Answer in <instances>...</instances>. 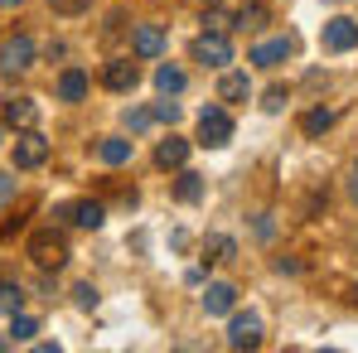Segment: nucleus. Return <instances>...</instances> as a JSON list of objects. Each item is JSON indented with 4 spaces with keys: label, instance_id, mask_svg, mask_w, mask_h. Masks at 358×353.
Instances as JSON below:
<instances>
[{
    "label": "nucleus",
    "instance_id": "1",
    "mask_svg": "<svg viewBox=\"0 0 358 353\" xmlns=\"http://www.w3.org/2000/svg\"><path fill=\"white\" fill-rule=\"evenodd\" d=\"M29 261H34V266H44V271H59L63 261H68V242H63V233L39 228V233L29 237Z\"/></svg>",
    "mask_w": 358,
    "mask_h": 353
},
{
    "label": "nucleus",
    "instance_id": "2",
    "mask_svg": "<svg viewBox=\"0 0 358 353\" xmlns=\"http://www.w3.org/2000/svg\"><path fill=\"white\" fill-rule=\"evenodd\" d=\"M228 141H233V117H228V107H203V112H199V145L223 150Z\"/></svg>",
    "mask_w": 358,
    "mask_h": 353
},
{
    "label": "nucleus",
    "instance_id": "3",
    "mask_svg": "<svg viewBox=\"0 0 358 353\" xmlns=\"http://www.w3.org/2000/svg\"><path fill=\"white\" fill-rule=\"evenodd\" d=\"M189 54H194V63H203V68H223V63H233V44H228L223 29H203Z\"/></svg>",
    "mask_w": 358,
    "mask_h": 353
},
{
    "label": "nucleus",
    "instance_id": "4",
    "mask_svg": "<svg viewBox=\"0 0 358 353\" xmlns=\"http://www.w3.org/2000/svg\"><path fill=\"white\" fill-rule=\"evenodd\" d=\"M257 344H262V315L238 310L228 319V349H257Z\"/></svg>",
    "mask_w": 358,
    "mask_h": 353
},
{
    "label": "nucleus",
    "instance_id": "5",
    "mask_svg": "<svg viewBox=\"0 0 358 353\" xmlns=\"http://www.w3.org/2000/svg\"><path fill=\"white\" fill-rule=\"evenodd\" d=\"M44 160H49V141L29 126V131L15 141V170H39Z\"/></svg>",
    "mask_w": 358,
    "mask_h": 353
},
{
    "label": "nucleus",
    "instance_id": "6",
    "mask_svg": "<svg viewBox=\"0 0 358 353\" xmlns=\"http://www.w3.org/2000/svg\"><path fill=\"white\" fill-rule=\"evenodd\" d=\"M24 68H34V39L15 34L0 44V73H24Z\"/></svg>",
    "mask_w": 358,
    "mask_h": 353
},
{
    "label": "nucleus",
    "instance_id": "7",
    "mask_svg": "<svg viewBox=\"0 0 358 353\" xmlns=\"http://www.w3.org/2000/svg\"><path fill=\"white\" fill-rule=\"evenodd\" d=\"M320 39H324L329 54H349V49L358 44V24L349 20V15H334V20H324V34H320Z\"/></svg>",
    "mask_w": 358,
    "mask_h": 353
},
{
    "label": "nucleus",
    "instance_id": "8",
    "mask_svg": "<svg viewBox=\"0 0 358 353\" xmlns=\"http://www.w3.org/2000/svg\"><path fill=\"white\" fill-rule=\"evenodd\" d=\"M291 39H262V44H252V54H247V63H257V68H281V63L291 59Z\"/></svg>",
    "mask_w": 358,
    "mask_h": 353
},
{
    "label": "nucleus",
    "instance_id": "9",
    "mask_svg": "<svg viewBox=\"0 0 358 353\" xmlns=\"http://www.w3.org/2000/svg\"><path fill=\"white\" fill-rule=\"evenodd\" d=\"M131 49H136V59H160L165 54V29L160 24H136Z\"/></svg>",
    "mask_w": 358,
    "mask_h": 353
},
{
    "label": "nucleus",
    "instance_id": "10",
    "mask_svg": "<svg viewBox=\"0 0 358 353\" xmlns=\"http://www.w3.org/2000/svg\"><path fill=\"white\" fill-rule=\"evenodd\" d=\"M102 82H107L112 92H131V87L141 82V68H136L131 59H112L107 68H102Z\"/></svg>",
    "mask_w": 358,
    "mask_h": 353
},
{
    "label": "nucleus",
    "instance_id": "11",
    "mask_svg": "<svg viewBox=\"0 0 358 353\" xmlns=\"http://www.w3.org/2000/svg\"><path fill=\"white\" fill-rule=\"evenodd\" d=\"M63 218H68V223H78V228H87V233H97V228L107 223V208H102L97 199H78Z\"/></svg>",
    "mask_w": 358,
    "mask_h": 353
},
{
    "label": "nucleus",
    "instance_id": "12",
    "mask_svg": "<svg viewBox=\"0 0 358 353\" xmlns=\"http://www.w3.org/2000/svg\"><path fill=\"white\" fill-rule=\"evenodd\" d=\"M5 126H15V131L39 126V102H34V97H10V102H5Z\"/></svg>",
    "mask_w": 358,
    "mask_h": 353
},
{
    "label": "nucleus",
    "instance_id": "13",
    "mask_svg": "<svg viewBox=\"0 0 358 353\" xmlns=\"http://www.w3.org/2000/svg\"><path fill=\"white\" fill-rule=\"evenodd\" d=\"M184 160H189V141H184V136H165V141L155 145V165H160V170H179Z\"/></svg>",
    "mask_w": 358,
    "mask_h": 353
},
{
    "label": "nucleus",
    "instance_id": "14",
    "mask_svg": "<svg viewBox=\"0 0 358 353\" xmlns=\"http://www.w3.org/2000/svg\"><path fill=\"white\" fill-rule=\"evenodd\" d=\"M233 305H238V286H228V281H213L203 291V310L208 315H233Z\"/></svg>",
    "mask_w": 358,
    "mask_h": 353
},
{
    "label": "nucleus",
    "instance_id": "15",
    "mask_svg": "<svg viewBox=\"0 0 358 353\" xmlns=\"http://www.w3.org/2000/svg\"><path fill=\"white\" fill-rule=\"evenodd\" d=\"M87 87H92V82H87L83 68H63V78H59V97H63V102H83Z\"/></svg>",
    "mask_w": 358,
    "mask_h": 353
},
{
    "label": "nucleus",
    "instance_id": "16",
    "mask_svg": "<svg viewBox=\"0 0 358 353\" xmlns=\"http://www.w3.org/2000/svg\"><path fill=\"white\" fill-rule=\"evenodd\" d=\"M247 97H252L247 73H223L218 78V102H247Z\"/></svg>",
    "mask_w": 358,
    "mask_h": 353
},
{
    "label": "nucleus",
    "instance_id": "17",
    "mask_svg": "<svg viewBox=\"0 0 358 353\" xmlns=\"http://www.w3.org/2000/svg\"><path fill=\"white\" fill-rule=\"evenodd\" d=\"M266 20H271V15H266V5H262V0H247V5H238V15H233V29L247 34V29H262Z\"/></svg>",
    "mask_w": 358,
    "mask_h": 353
},
{
    "label": "nucleus",
    "instance_id": "18",
    "mask_svg": "<svg viewBox=\"0 0 358 353\" xmlns=\"http://www.w3.org/2000/svg\"><path fill=\"white\" fill-rule=\"evenodd\" d=\"M184 82H189V78H184V68H175V63H160V68H155V87H160V97H179Z\"/></svg>",
    "mask_w": 358,
    "mask_h": 353
},
{
    "label": "nucleus",
    "instance_id": "19",
    "mask_svg": "<svg viewBox=\"0 0 358 353\" xmlns=\"http://www.w3.org/2000/svg\"><path fill=\"white\" fill-rule=\"evenodd\" d=\"M131 150H136V141H121V136H107V141L97 145V160H102V165H126V160H131Z\"/></svg>",
    "mask_w": 358,
    "mask_h": 353
},
{
    "label": "nucleus",
    "instance_id": "20",
    "mask_svg": "<svg viewBox=\"0 0 358 353\" xmlns=\"http://www.w3.org/2000/svg\"><path fill=\"white\" fill-rule=\"evenodd\" d=\"M203 257H208V261H233V257H238V242L228 233H208L203 237Z\"/></svg>",
    "mask_w": 358,
    "mask_h": 353
},
{
    "label": "nucleus",
    "instance_id": "21",
    "mask_svg": "<svg viewBox=\"0 0 358 353\" xmlns=\"http://www.w3.org/2000/svg\"><path fill=\"white\" fill-rule=\"evenodd\" d=\"M175 199H179V203H199V199H203V175L184 170V175H179V184H175Z\"/></svg>",
    "mask_w": 358,
    "mask_h": 353
},
{
    "label": "nucleus",
    "instance_id": "22",
    "mask_svg": "<svg viewBox=\"0 0 358 353\" xmlns=\"http://www.w3.org/2000/svg\"><path fill=\"white\" fill-rule=\"evenodd\" d=\"M329 126H334V112H329V107H315V112L300 117V131H305V136H324Z\"/></svg>",
    "mask_w": 358,
    "mask_h": 353
},
{
    "label": "nucleus",
    "instance_id": "23",
    "mask_svg": "<svg viewBox=\"0 0 358 353\" xmlns=\"http://www.w3.org/2000/svg\"><path fill=\"white\" fill-rule=\"evenodd\" d=\"M34 334H39V319L34 315H10V339L15 344H29Z\"/></svg>",
    "mask_w": 358,
    "mask_h": 353
},
{
    "label": "nucleus",
    "instance_id": "24",
    "mask_svg": "<svg viewBox=\"0 0 358 353\" xmlns=\"http://www.w3.org/2000/svg\"><path fill=\"white\" fill-rule=\"evenodd\" d=\"M20 305H24V291L15 281H0V315H20Z\"/></svg>",
    "mask_w": 358,
    "mask_h": 353
},
{
    "label": "nucleus",
    "instance_id": "25",
    "mask_svg": "<svg viewBox=\"0 0 358 353\" xmlns=\"http://www.w3.org/2000/svg\"><path fill=\"white\" fill-rule=\"evenodd\" d=\"M150 117H155V121H170V126H175V121L184 117V112H179V102H175V97H165V102H155V107H150Z\"/></svg>",
    "mask_w": 358,
    "mask_h": 353
},
{
    "label": "nucleus",
    "instance_id": "26",
    "mask_svg": "<svg viewBox=\"0 0 358 353\" xmlns=\"http://www.w3.org/2000/svg\"><path fill=\"white\" fill-rule=\"evenodd\" d=\"M286 102H291V92H286L281 82H276V87H266V97H262V107H266V112H281Z\"/></svg>",
    "mask_w": 358,
    "mask_h": 353
},
{
    "label": "nucleus",
    "instance_id": "27",
    "mask_svg": "<svg viewBox=\"0 0 358 353\" xmlns=\"http://www.w3.org/2000/svg\"><path fill=\"white\" fill-rule=\"evenodd\" d=\"M73 300H78V310H92V305H97V286H92V281L73 286Z\"/></svg>",
    "mask_w": 358,
    "mask_h": 353
},
{
    "label": "nucleus",
    "instance_id": "28",
    "mask_svg": "<svg viewBox=\"0 0 358 353\" xmlns=\"http://www.w3.org/2000/svg\"><path fill=\"white\" fill-rule=\"evenodd\" d=\"M150 112H145V107H131V112H126V126H131V131H136V136H141V131H150Z\"/></svg>",
    "mask_w": 358,
    "mask_h": 353
},
{
    "label": "nucleus",
    "instance_id": "29",
    "mask_svg": "<svg viewBox=\"0 0 358 353\" xmlns=\"http://www.w3.org/2000/svg\"><path fill=\"white\" fill-rule=\"evenodd\" d=\"M49 5H54L59 15H83V10H87L92 0H49Z\"/></svg>",
    "mask_w": 358,
    "mask_h": 353
},
{
    "label": "nucleus",
    "instance_id": "30",
    "mask_svg": "<svg viewBox=\"0 0 358 353\" xmlns=\"http://www.w3.org/2000/svg\"><path fill=\"white\" fill-rule=\"evenodd\" d=\"M15 199V175H0V208Z\"/></svg>",
    "mask_w": 358,
    "mask_h": 353
},
{
    "label": "nucleus",
    "instance_id": "31",
    "mask_svg": "<svg viewBox=\"0 0 358 353\" xmlns=\"http://www.w3.org/2000/svg\"><path fill=\"white\" fill-rule=\"evenodd\" d=\"M203 24H208V29H233V24H228V15H218V10H208V15H203Z\"/></svg>",
    "mask_w": 358,
    "mask_h": 353
},
{
    "label": "nucleus",
    "instance_id": "32",
    "mask_svg": "<svg viewBox=\"0 0 358 353\" xmlns=\"http://www.w3.org/2000/svg\"><path fill=\"white\" fill-rule=\"evenodd\" d=\"M276 271H281V276H296L300 261H296V257H281V261H276Z\"/></svg>",
    "mask_w": 358,
    "mask_h": 353
},
{
    "label": "nucleus",
    "instance_id": "33",
    "mask_svg": "<svg viewBox=\"0 0 358 353\" xmlns=\"http://www.w3.org/2000/svg\"><path fill=\"white\" fill-rule=\"evenodd\" d=\"M276 233V228H271V213H262V218H257V237H262V242H266V237Z\"/></svg>",
    "mask_w": 358,
    "mask_h": 353
},
{
    "label": "nucleus",
    "instance_id": "34",
    "mask_svg": "<svg viewBox=\"0 0 358 353\" xmlns=\"http://www.w3.org/2000/svg\"><path fill=\"white\" fill-rule=\"evenodd\" d=\"M349 199H354V203H358V165H354V170H349Z\"/></svg>",
    "mask_w": 358,
    "mask_h": 353
},
{
    "label": "nucleus",
    "instance_id": "35",
    "mask_svg": "<svg viewBox=\"0 0 358 353\" xmlns=\"http://www.w3.org/2000/svg\"><path fill=\"white\" fill-rule=\"evenodd\" d=\"M20 5H24V0H0V10H20Z\"/></svg>",
    "mask_w": 358,
    "mask_h": 353
},
{
    "label": "nucleus",
    "instance_id": "36",
    "mask_svg": "<svg viewBox=\"0 0 358 353\" xmlns=\"http://www.w3.org/2000/svg\"><path fill=\"white\" fill-rule=\"evenodd\" d=\"M349 300H354V305H358V281H354V286H349Z\"/></svg>",
    "mask_w": 358,
    "mask_h": 353
},
{
    "label": "nucleus",
    "instance_id": "37",
    "mask_svg": "<svg viewBox=\"0 0 358 353\" xmlns=\"http://www.w3.org/2000/svg\"><path fill=\"white\" fill-rule=\"evenodd\" d=\"M5 349H15V339H0V353H5Z\"/></svg>",
    "mask_w": 358,
    "mask_h": 353
},
{
    "label": "nucleus",
    "instance_id": "38",
    "mask_svg": "<svg viewBox=\"0 0 358 353\" xmlns=\"http://www.w3.org/2000/svg\"><path fill=\"white\" fill-rule=\"evenodd\" d=\"M329 5H339V0H329Z\"/></svg>",
    "mask_w": 358,
    "mask_h": 353
},
{
    "label": "nucleus",
    "instance_id": "39",
    "mask_svg": "<svg viewBox=\"0 0 358 353\" xmlns=\"http://www.w3.org/2000/svg\"><path fill=\"white\" fill-rule=\"evenodd\" d=\"M0 141H5V136H0Z\"/></svg>",
    "mask_w": 358,
    "mask_h": 353
}]
</instances>
